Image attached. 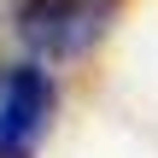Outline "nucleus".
<instances>
[{"label": "nucleus", "instance_id": "f257e3e1", "mask_svg": "<svg viewBox=\"0 0 158 158\" xmlns=\"http://www.w3.org/2000/svg\"><path fill=\"white\" fill-rule=\"evenodd\" d=\"M117 23V0H23L18 41L23 59H82Z\"/></svg>", "mask_w": 158, "mask_h": 158}, {"label": "nucleus", "instance_id": "f03ea898", "mask_svg": "<svg viewBox=\"0 0 158 158\" xmlns=\"http://www.w3.org/2000/svg\"><path fill=\"white\" fill-rule=\"evenodd\" d=\"M53 76L35 59H12L0 64V158H29L41 147L47 123H53Z\"/></svg>", "mask_w": 158, "mask_h": 158}, {"label": "nucleus", "instance_id": "7ed1b4c3", "mask_svg": "<svg viewBox=\"0 0 158 158\" xmlns=\"http://www.w3.org/2000/svg\"><path fill=\"white\" fill-rule=\"evenodd\" d=\"M18 12H23V0H0V64L23 59V41H18Z\"/></svg>", "mask_w": 158, "mask_h": 158}]
</instances>
